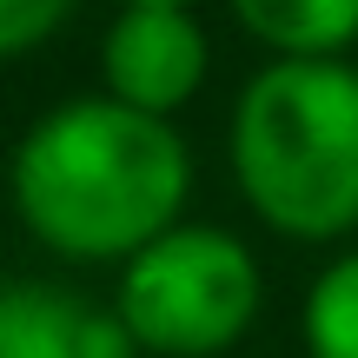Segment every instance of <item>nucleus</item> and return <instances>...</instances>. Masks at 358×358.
I'll return each mask as SVG.
<instances>
[{
	"mask_svg": "<svg viewBox=\"0 0 358 358\" xmlns=\"http://www.w3.org/2000/svg\"><path fill=\"white\" fill-rule=\"evenodd\" d=\"M13 213L60 259H133L179 226L192 186L173 120L120 100H66L13 153Z\"/></svg>",
	"mask_w": 358,
	"mask_h": 358,
	"instance_id": "1",
	"label": "nucleus"
},
{
	"mask_svg": "<svg viewBox=\"0 0 358 358\" xmlns=\"http://www.w3.org/2000/svg\"><path fill=\"white\" fill-rule=\"evenodd\" d=\"M259 312V266L226 226H173L120 272V325L140 352L213 358Z\"/></svg>",
	"mask_w": 358,
	"mask_h": 358,
	"instance_id": "3",
	"label": "nucleus"
},
{
	"mask_svg": "<svg viewBox=\"0 0 358 358\" xmlns=\"http://www.w3.org/2000/svg\"><path fill=\"white\" fill-rule=\"evenodd\" d=\"M120 7H192V0H120Z\"/></svg>",
	"mask_w": 358,
	"mask_h": 358,
	"instance_id": "9",
	"label": "nucleus"
},
{
	"mask_svg": "<svg viewBox=\"0 0 358 358\" xmlns=\"http://www.w3.org/2000/svg\"><path fill=\"white\" fill-rule=\"evenodd\" d=\"M66 13H73V0H0V60L40 47Z\"/></svg>",
	"mask_w": 358,
	"mask_h": 358,
	"instance_id": "8",
	"label": "nucleus"
},
{
	"mask_svg": "<svg viewBox=\"0 0 358 358\" xmlns=\"http://www.w3.org/2000/svg\"><path fill=\"white\" fill-rule=\"evenodd\" d=\"M232 13L279 60H338L358 40V0H232Z\"/></svg>",
	"mask_w": 358,
	"mask_h": 358,
	"instance_id": "6",
	"label": "nucleus"
},
{
	"mask_svg": "<svg viewBox=\"0 0 358 358\" xmlns=\"http://www.w3.org/2000/svg\"><path fill=\"white\" fill-rule=\"evenodd\" d=\"M306 352L312 358H358V252L332 259L306 292Z\"/></svg>",
	"mask_w": 358,
	"mask_h": 358,
	"instance_id": "7",
	"label": "nucleus"
},
{
	"mask_svg": "<svg viewBox=\"0 0 358 358\" xmlns=\"http://www.w3.org/2000/svg\"><path fill=\"white\" fill-rule=\"evenodd\" d=\"M133 332L120 312L40 279L0 285V358H133Z\"/></svg>",
	"mask_w": 358,
	"mask_h": 358,
	"instance_id": "5",
	"label": "nucleus"
},
{
	"mask_svg": "<svg viewBox=\"0 0 358 358\" xmlns=\"http://www.w3.org/2000/svg\"><path fill=\"white\" fill-rule=\"evenodd\" d=\"M100 73L106 100L166 120L206 80V34L186 7H120V20L106 27Z\"/></svg>",
	"mask_w": 358,
	"mask_h": 358,
	"instance_id": "4",
	"label": "nucleus"
},
{
	"mask_svg": "<svg viewBox=\"0 0 358 358\" xmlns=\"http://www.w3.org/2000/svg\"><path fill=\"white\" fill-rule=\"evenodd\" d=\"M232 173L285 239H345L358 226V66L272 60L232 106Z\"/></svg>",
	"mask_w": 358,
	"mask_h": 358,
	"instance_id": "2",
	"label": "nucleus"
}]
</instances>
